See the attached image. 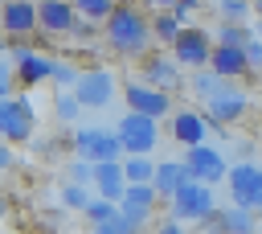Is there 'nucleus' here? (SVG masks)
<instances>
[{
    "label": "nucleus",
    "instance_id": "nucleus-32",
    "mask_svg": "<svg viewBox=\"0 0 262 234\" xmlns=\"http://www.w3.org/2000/svg\"><path fill=\"white\" fill-rule=\"evenodd\" d=\"M78 78H82V70H74L70 62H53V78L49 82H57V90H74Z\"/></svg>",
    "mask_w": 262,
    "mask_h": 234
},
{
    "label": "nucleus",
    "instance_id": "nucleus-6",
    "mask_svg": "<svg viewBox=\"0 0 262 234\" xmlns=\"http://www.w3.org/2000/svg\"><path fill=\"white\" fill-rule=\"evenodd\" d=\"M37 131V111L33 103L20 99H0V140L4 144H29Z\"/></svg>",
    "mask_w": 262,
    "mask_h": 234
},
{
    "label": "nucleus",
    "instance_id": "nucleus-36",
    "mask_svg": "<svg viewBox=\"0 0 262 234\" xmlns=\"http://www.w3.org/2000/svg\"><path fill=\"white\" fill-rule=\"evenodd\" d=\"M12 82H16V70L8 57H0V99H12Z\"/></svg>",
    "mask_w": 262,
    "mask_h": 234
},
{
    "label": "nucleus",
    "instance_id": "nucleus-17",
    "mask_svg": "<svg viewBox=\"0 0 262 234\" xmlns=\"http://www.w3.org/2000/svg\"><path fill=\"white\" fill-rule=\"evenodd\" d=\"M139 70H143V82L147 86H156V90H180V66L172 62V57H164V53H156V57H143L139 62Z\"/></svg>",
    "mask_w": 262,
    "mask_h": 234
},
{
    "label": "nucleus",
    "instance_id": "nucleus-30",
    "mask_svg": "<svg viewBox=\"0 0 262 234\" xmlns=\"http://www.w3.org/2000/svg\"><path fill=\"white\" fill-rule=\"evenodd\" d=\"M156 189L151 185H127V193H123V201L119 205H143V209H156Z\"/></svg>",
    "mask_w": 262,
    "mask_h": 234
},
{
    "label": "nucleus",
    "instance_id": "nucleus-3",
    "mask_svg": "<svg viewBox=\"0 0 262 234\" xmlns=\"http://www.w3.org/2000/svg\"><path fill=\"white\" fill-rule=\"evenodd\" d=\"M225 181H229V201H233V205H242V209H250V213H262V164L237 160V164L225 172Z\"/></svg>",
    "mask_w": 262,
    "mask_h": 234
},
{
    "label": "nucleus",
    "instance_id": "nucleus-8",
    "mask_svg": "<svg viewBox=\"0 0 262 234\" xmlns=\"http://www.w3.org/2000/svg\"><path fill=\"white\" fill-rule=\"evenodd\" d=\"M184 168H188V181H201V185H221L229 164H225V152L213 148V144H196V148H184Z\"/></svg>",
    "mask_w": 262,
    "mask_h": 234
},
{
    "label": "nucleus",
    "instance_id": "nucleus-43",
    "mask_svg": "<svg viewBox=\"0 0 262 234\" xmlns=\"http://www.w3.org/2000/svg\"><path fill=\"white\" fill-rule=\"evenodd\" d=\"M250 29H254V37H262V21H254V25H250Z\"/></svg>",
    "mask_w": 262,
    "mask_h": 234
},
{
    "label": "nucleus",
    "instance_id": "nucleus-14",
    "mask_svg": "<svg viewBox=\"0 0 262 234\" xmlns=\"http://www.w3.org/2000/svg\"><path fill=\"white\" fill-rule=\"evenodd\" d=\"M90 189H94V197H106V201H123V193H127V177H123V160H102V164H94V181H90Z\"/></svg>",
    "mask_w": 262,
    "mask_h": 234
},
{
    "label": "nucleus",
    "instance_id": "nucleus-35",
    "mask_svg": "<svg viewBox=\"0 0 262 234\" xmlns=\"http://www.w3.org/2000/svg\"><path fill=\"white\" fill-rule=\"evenodd\" d=\"M201 4H205V0H176V4H172V16H176L180 25H188V21L196 16V8H201Z\"/></svg>",
    "mask_w": 262,
    "mask_h": 234
},
{
    "label": "nucleus",
    "instance_id": "nucleus-34",
    "mask_svg": "<svg viewBox=\"0 0 262 234\" xmlns=\"http://www.w3.org/2000/svg\"><path fill=\"white\" fill-rule=\"evenodd\" d=\"M66 172H70V181H74V185H90V181H94V164H90V160H78V156L70 160V168H66Z\"/></svg>",
    "mask_w": 262,
    "mask_h": 234
},
{
    "label": "nucleus",
    "instance_id": "nucleus-24",
    "mask_svg": "<svg viewBox=\"0 0 262 234\" xmlns=\"http://www.w3.org/2000/svg\"><path fill=\"white\" fill-rule=\"evenodd\" d=\"M151 172H156V160H147V156H123L127 185H151Z\"/></svg>",
    "mask_w": 262,
    "mask_h": 234
},
{
    "label": "nucleus",
    "instance_id": "nucleus-19",
    "mask_svg": "<svg viewBox=\"0 0 262 234\" xmlns=\"http://www.w3.org/2000/svg\"><path fill=\"white\" fill-rule=\"evenodd\" d=\"M184 181H188L184 160H160V164H156V172H151V189H156V197H160V201H172V193H176Z\"/></svg>",
    "mask_w": 262,
    "mask_h": 234
},
{
    "label": "nucleus",
    "instance_id": "nucleus-16",
    "mask_svg": "<svg viewBox=\"0 0 262 234\" xmlns=\"http://www.w3.org/2000/svg\"><path fill=\"white\" fill-rule=\"evenodd\" d=\"M209 70L225 82H237L250 74V62H246V49L237 45H213V57H209Z\"/></svg>",
    "mask_w": 262,
    "mask_h": 234
},
{
    "label": "nucleus",
    "instance_id": "nucleus-10",
    "mask_svg": "<svg viewBox=\"0 0 262 234\" xmlns=\"http://www.w3.org/2000/svg\"><path fill=\"white\" fill-rule=\"evenodd\" d=\"M74 94H78L82 111H86V107H90V111H98V107H106V103L115 99V74H111V70H102V66L82 70V78H78Z\"/></svg>",
    "mask_w": 262,
    "mask_h": 234
},
{
    "label": "nucleus",
    "instance_id": "nucleus-27",
    "mask_svg": "<svg viewBox=\"0 0 262 234\" xmlns=\"http://www.w3.org/2000/svg\"><path fill=\"white\" fill-rule=\"evenodd\" d=\"M53 111H57V119H61V123H78L82 103H78V94H74V90H57V94H53Z\"/></svg>",
    "mask_w": 262,
    "mask_h": 234
},
{
    "label": "nucleus",
    "instance_id": "nucleus-20",
    "mask_svg": "<svg viewBox=\"0 0 262 234\" xmlns=\"http://www.w3.org/2000/svg\"><path fill=\"white\" fill-rule=\"evenodd\" d=\"M180 29H184V25H180L172 12H156V16H151V41H156V45H168V49H172V41L180 37Z\"/></svg>",
    "mask_w": 262,
    "mask_h": 234
},
{
    "label": "nucleus",
    "instance_id": "nucleus-28",
    "mask_svg": "<svg viewBox=\"0 0 262 234\" xmlns=\"http://www.w3.org/2000/svg\"><path fill=\"white\" fill-rule=\"evenodd\" d=\"M82 213H86L90 226H102V222H115V218H119V205L106 201V197H90V205H86Z\"/></svg>",
    "mask_w": 262,
    "mask_h": 234
},
{
    "label": "nucleus",
    "instance_id": "nucleus-1",
    "mask_svg": "<svg viewBox=\"0 0 262 234\" xmlns=\"http://www.w3.org/2000/svg\"><path fill=\"white\" fill-rule=\"evenodd\" d=\"M102 37L115 53L123 57H147V45H151V16L131 4V0H119L115 12L102 21Z\"/></svg>",
    "mask_w": 262,
    "mask_h": 234
},
{
    "label": "nucleus",
    "instance_id": "nucleus-15",
    "mask_svg": "<svg viewBox=\"0 0 262 234\" xmlns=\"http://www.w3.org/2000/svg\"><path fill=\"white\" fill-rule=\"evenodd\" d=\"M205 226L217 234H258V213H250L242 205H225V209H213V218Z\"/></svg>",
    "mask_w": 262,
    "mask_h": 234
},
{
    "label": "nucleus",
    "instance_id": "nucleus-21",
    "mask_svg": "<svg viewBox=\"0 0 262 234\" xmlns=\"http://www.w3.org/2000/svg\"><path fill=\"white\" fill-rule=\"evenodd\" d=\"M250 37H254V29H250V25H237V21H221V25L213 29V45H237V49H242Z\"/></svg>",
    "mask_w": 262,
    "mask_h": 234
},
{
    "label": "nucleus",
    "instance_id": "nucleus-29",
    "mask_svg": "<svg viewBox=\"0 0 262 234\" xmlns=\"http://www.w3.org/2000/svg\"><path fill=\"white\" fill-rule=\"evenodd\" d=\"M90 197H94V189H90V185H74V181H66V185H61V205H66V209H86V205H90Z\"/></svg>",
    "mask_w": 262,
    "mask_h": 234
},
{
    "label": "nucleus",
    "instance_id": "nucleus-5",
    "mask_svg": "<svg viewBox=\"0 0 262 234\" xmlns=\"http://www.w3.org/2000/svg\"><path fill=\"white\" fill-rule=\"evenodd\" d=\"M115 135H119V144H123L127 156H147V152L160 144V119H147V115L127 111V115L115 123Z\"/></svg>",
    "mask_w": 262,
    "mask_h": 234
},
{
    "label": "nucleus",
    "instance_id": "nucleus-33",
    "mask_svg": "<svg viewBox=\"0 0 262 234\" xmlns=\"http://www.w3.org/2000/svg\"><path fill=\"white\" fill-rule=\"evenodd\" d=\"M94 37H98V25H94V21H86V16H78V21H74V29H70V41L90 45Z\"/></svg>",
    "mask_w": 262,
    "mask_h": 234
},
{
    "label": "nucleus",
    "instance_id": "nucleus-45",
    "mask_svg": "<svg viewBox=\"0 0 262 234\" xmlns=\"http://www.w3.org/2000/svg\"><path fill=\"white\" fill-rule=\"evenodd\" d=\"M213 4H217V0H213Z\"/></svg>",
    "mask_w": 262,
    "mask_h": 234
},
{
    "label": "nucleus",
    "instance_id": "nucleus-11",
    "mask_svg": "<svg viewBox=\"0 0 262 234\" xmlns=\"http://www.w3.org/2000/svg\"><path fill=\"white\" fill-rule=\"evenodd\" d=\"M123 99H127V111L147 115V119H164V115L172 111V94H168V90H156V86H147V82H127Z\"/></svg>",
    "mask_w": 262,
    "mask_h": 234
},
{
    "label": "nucleus",
    "instance_id": "nucleus-26",
    "mask_svg": "<svg viewBox=\"0 0 262 234\" xmlns=\"http://www.w3.org/2000/svg\"><path fill=\"white\" fill-rule=\"evenodd\" d=\"M70 4H74V12H78V16H86V21L102 25V21L115 12V4H119V0H70Z\"/></svg>",
    "mask_w": 262,
    "mask_h": 234
},
{
    "label": "nucleus",
    "instance_id": "nucleus-4",
    "mask_svg": "<svg viewBox=\"0 0 262 234\" xmlns=\"http://www.w3.org/2000/svg\"><path fill=\"white\" fill-rule=\"evenodd\" d=\"M168 53H172V62L184 66V70H205L209 57H213V33L201 29V25H184Z\"/></svg>",
    "mask_w": 262,
    "mask_h": 234
},
{
    "label": "nucleus",
    "instance_id": "nucleus-40",
    "mask_svg": "<svg viewBox=\"0 0 262 234\" xmlns=\"http://www.w3.org/2000/svg\"><path fill=\"white\" fill-rule=\"evenodd\" d=\"M90 234H123V226H119V218H115V222H102V226H90Z\"/></svg>",
    "mask_w": 262,
    "mask_h": 234
},
{
    "label": "nucleus",
    "instance_id": "nucleus-37",
    "mask_svg": "<svg viewBox=\"0 0 262 234\" xmlns=\"http://www.w3.org/2000/svg\"><path fill=\"white\" fill-rule=\"evenodd\" d=\"M242 49H246V62H250V70H262V37H250Z\"/></svg>",
    "mask_w": 262,
    "mask_h": 234
},
{
    "label": "nucleus",
    "instance_id": "nucleus-31",
    "mask_svg": "<svg viewBox=\"0 0 262 234\" xmlns=\"http://www.w3.org/2000/svg\"><path fill=\"white\" fill-rule=\"evenodd\" d=\"M217 8H221V21H237V25H246L250 12H254V0H217Z\"/></svg>",
    "mask_w": 262,
    "mask_h": 234
},
{
    "label": "nucleus",
    "instance_id": "nucleus-42",
    "mask_svg": "<svg viewBox=\"0 0 262 234\" xmlns=\"http://www.w3.org/2000/svg\"><path fill=\"white\" fill-rule=\"evenodd\" d=\"M254 21H262V0H254Z\"/></svg>",
    "mask_w": 262,
    "mask_h": 234
},
{
    "label": "nucleus",
    "instance_id": "nucleus-13",
    "mask_svg": "<svg viewBox=\"0 0 262 234\" xmlns=\"http://www.w3.org/2000/svg\"><path fill=\"white\" fill-rule=\"evenodd\" d=\"M78 12L70 0H37V33H57V37H70Z\"/></svg>",
    "mask_w": 262,
    "mask_h": 234
},
{
    "label": "nucleus",
    "instance_id": "nucleus-2",
    "mask_svg": "<svg viewBox=\"0 0 262 234\" xmlns=\"http://www.w3.org/2000/svg\"><path fill=\"white\" fill-rule=\"evenodd\" d=\"M172 218L176 222H209L213 209H217V197H213V185H201V181H184L176 193H172Z\"/></svg>",
    "mask_w": 262,
    "mask_h": 234
},
{
    "label": "nucleus",
    "instance_id": "nucleus-41",
    "mask_svg": "<svg viewBox=\"0 0 262 234\" xmlns=\"http://www.w3.org/2000/svg\"><path fill=\"white\" fill-rule=\"evenodd\" d=\"M147 4H151L156 12H172V4H176V0H147Z\"/></svg>",
    "mask_w": 262,
    "mask_h": 234
},
{
    "label": "nucleus",
    "instance_id": "nucleus-39",
    "mask_svg": "<svg viewBox=\"0 0 262 234\" xmlns=\"http://www.w3.org/2000/svg\"><path fill=\"white\" fill-rule=\"evenodd\" d=\"M12 160H16L12 144H4V140H0V172H8V168H12Z\"/></svg>",
    "mask_w": 262,
    "mask_h": 234
},
{
    "label": "nucleus",
    "instance_id": "nucleus-44",
    "mask_svg": "<svg viewBox=\"0 0 262 234\" xmlns=\"http://www.w3.org/2000/svg\"><path fill=\"white\" fill-rule=\"evenodd\" d=\"M4 209H8V205H4V197H0V218H4Z\"/></svg>",
    "mask_w": 262,
    "mask_h": 234
},
{
    "label": "nucleus",
    "instance_id": "nucleus-22",
    "mask_svg": "<svg viewBox=\"0 0 262 234\" xmlns=\"http://www.w3.org/2000/svg\"><path fill=\"white\" fill-rule=\"evenodd\" d=\"M127 152H123V144H119V135H115V127H102V135H98V144H94V152H90V164H102V160H123Z\"/></svg>",
    "mask_w": 262,
    "mask_h": 234
},
{
    "label": "nucleus",
    "instance_id": "nucleus-38",
    "mask_svg": "<svg viewBox=\"0 0 262 234\" xmlns=\"http://www.w3.org/2000/svg\"><path fill=\"white\" fill-rule=\"evenodd\" d=\"M156 234H188V230H184V222H176V218H164V222L156 226Z\"/></svg>",
    "mask_w": 262,
    "mask_h": 234
},
{
    "label": "nucleus",
    "instance_id": "nucleus-12",
    "mask_svg": "<svg viewBox=\"0 0 262 234\" xmlns=\"http://www.w3.org/2000/svg\"><path fill=\"white\" fill-rule=\"evenodd\" d=\"M0 33L25 41L37 33V0H0Z\"/></svg>",
    "mask_w": 262,
    "mask_h": 234
},
{
    "label": "nucleus",
    "instance_id": "nucleus-18",
    "mask_svg": "<svg viewBox=\"0 0 262 234\" xmlns=\"http://www.w3.org/2000/svg\"><path fill=\"white\" fill-rule=\"evenodd\" d=\"M168 131H172V140H176V144L196 148V144H205V135H209V119H205L201 111H176Z\"/></svg>",
    "mask_w": 262,
    "mask_h": 234
},
{
    "label": "nucleus",
    "instance_id": "nucleus-7",
    "mask_svg": "<svg viewBox=\"0 0 262 234\" xmlns=\"http://www.w3.org/2000/svg\"><path fill=\"white\" fill-rule=\"evenodd\" d=\"M250 111V94L242 90V86H233V82H225L213 99H209V111H205V119H209V127H217V131H225V127H233V123H242V115Z\"/></svg>",
    "mask_w": 262,
    "mask_h": 234
},
{
    "label": "nucleus",
    "instance_id": "nucleus-25",
    "mask_svg": "<svg viewBox=\"0 0 262 234\" xmlns=\"http://www.w3.org/2000/svg\"><path fill=\"white\" fill-rule=\"evenodd\" d=\"M147 222H151V209H143V205H119V226H123V234H143Z\"/></svg>",
    "mask_w": 262,
    "mask_h": 234
},
{
    "label": "nucleus",
    "instance_id": "nucleus-9",
    "mask_svg": "<svg viewBox=\"0 0 262 234\" xmlns=\"http://www.w3.org/2000/svg\"><path fill=\"white\" fill-rule=\"evenodd\" d=\"M53 62H57V57H49V53H41V49H33V45H20V49L12 53L16 82H20L25 90H33V86L49 82V78H53Z\"/></svg>",
    "mask_w": 262,
    "mask_h": 234
},
{
    "label": "nucleus",
    "instance_id": "nucleus-23",
    "mask_svg": "<svg viewBox=\"0 0 262 234\" xmlns=\"http://www.w3.org/2000/svg\"><path fill=\"white\" fill-rule=\"evenodd\" d=\"M221 86H225V78H217L209 66H205V70H192V78H188V90H192L196 99H205V103H209Z\"/></svg>",
    "mask_w": 262,
    "mask_h": 234
}]
</instances>
